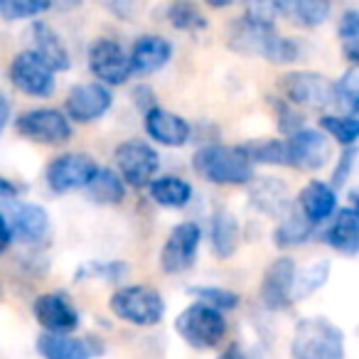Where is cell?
<instances>
[{"instance_id":"obj_1","label":"cell","mask_w":359,"mask_h":359,"mask_svg":"<svg viewBox=\"0 0 359 359\" xmlns=\"http://www.w3.org/2000/svg\"><path fill=\"white\" fill-rule=\"evenodd\" d=\"M192 168L202 180L219 187L249 185L256 175V165L239 150V145L205 143L192 153Z\"/></svg>"},{"instance_id":"obj_2","label":"cell","mask_w":359,"mask_h":359,"mask_svg":"<svg viewBox=\"0 0 359 359\" xmlns=\"http://www.w3.org/2000/svg\"><path fill=\"white\" fill-rule=\"evenodd\" d=\"M293 359H347L344 332L327 318L298 320L290 339Z\"/></svg>"},{"instance_id":"obj_3","label":"cell","mask_w":359,"mask_h":359,"mask_svg":"<svg viewBox=\"0 0 359 359\" xmlns=\"http://www.w3.org/2000/svg\"><path fill=\"white\" fill-rule=\"evenodd\" d=\"M226 330L229 325H226L224 313L200 303V300L182 308L175 318L177 337L197 352H210V349L219 347L226 337Z\"/></svg>"},{"instance_id":"obj_4","label":"cell","mask_w":359,"mask_h":359,"mask_svg":"<svg viewBox=\"0 0 359 359\" xmlns=\"http://www.w3.org/2000/svg\"><path fill=\"white\" fill-rule=\"evenodd\" d=\"M109 310L133 327H155L165 318V300L150 285L130 283L121 285L111 293Z\"/></svg>"},{"instance_id":"obj_5","label":"cell","mask_w":359,"mask_h":359,"mask_svg":"<svg viewBox=\"0 0 359 359\" xmlns=\"http://www.w3.org/2000/svg\"><path fill=\"white\" fill-rule=\"evenodd\" d=\"M280 99L298 106L300 111H327L334 106L332 81L318 72H285L278 79Z\"/></svg>"},{"instance_id":"obj_6","label":"cell","mask_w":359,"mask_h":359,"mask_svg":"<svg viewBox=\"0 0 359 359\" xmlns=\"http://www.w3.org/2000/svg\"><path fill=\"white\" fill-rule=\"evenodd\" d=\"M8 81L30 99H50L57 91V72L35 50H20L8 65Z\"/></svg>"},{"instance_id":"obj_7","label":"cell","mask_w":359,"mask_h":359,"mask_svg":"<svg viewBox=\"0 0 359 359\" xmlns=\"http://www.w3.org/2000/svg\"><path fill=\"white\" fill-rule=\"evenodd\" d=\"M15 133L37 145H65L74 135V126L65 116V111L42 106V109L22 111L18 116Z\"/></svg>"},{"instance_id":"obj_8","label":"cell","mask_w":359,"mask_h":359,"mask_svg":"<svg viewBox=\"0 0 359 359\" xmlns=\"http://www.w3.org/2000/svg\"><path fill=\"white\" fill-rule=\"evenodd\" d=\"M114 165L126 185L140 190V187H148L153 177H158L160 155L150 143L130 138L118 143V148L114 150Z\"/></svg>"},{"instance_id":"obj_9","label":"cell","mask_w":359,"mask_h":359,"mask_svg":"<svg viewBox=\"0 0 359 359\" xmlns=\"http://www.w3.org/2000/svg\"><path fill=\"white\" fill-rule=\"evenodd\" d=\"M202 244V226L197 222H182L170 229L163 249L158 254L160 271L168 276H180L190 271L197 261Z\"/></svg>"},{"instance_id":"obj_10","label":"cell","mask_w":359,"mask_h":359,"mask_svg":"<svg viewBox=\"0 0 359 359\" xmlns=\"http://www.w3.org/2000/svg\"><path fill=\"white\" fill-rule=\"evenodd\" d=\"M86 67L91 76L106 86H123L130 79L128 52L114 37H96L86 50Z\"/></svg>"},{"instance_id":"obj_11","label":"cell","mask_w":359,"mask_h":359,"mask_svg":"<svg viewBox=\"0 0 359 359\" xmlns=\"http://www.w3.org/2000/svg\"><path fill=\"white\" fill-rule=\"evenodd\" d=\"M114 109V91L101 81L74 84L65 96V116L72 123L89 126L104 118Z\"/></svg>"},{"instance_id":"obj_12","label":"cell","mask_w":359,"mask_h":359,"mask_svg":"<svg viewBox=\"0 0 359 359\" xmlns=\"http://www.w3.org/2000/svg\"><path fill=\"white\" fill-rule=\"evenodd\" d=\"M99 163L89 153L69 150L50 160L45 170V182L55 195H69V192L84 190V185L96 172Z\"/></svg>"},{"instance_id":"obj_13","label":"cell","mask_w":359,"mask_h":359,"mask_svg":"<svg viewBox=\"0 0 359 359\" xmlns=\"http://www.w3.org/2000/svg\"><path fill=\"white\" fill-rule=\"evenodd\" d=\"M285 150H288V168L303 172H318L332 160L330 138L320 128H308V126L285 135Z\"/></svg>"},{"instance_id":"obj_14","label":"cell","mask_w":359,"mask_h":359,"mask_svg":"<svg viewBox=\"0 0 359 359\" xmlns=\"http://www.w3.org/2000/svg\"><path fill=\"white\" fill-rule=\"evenodd\" d=\"M295 264L293 256H278L264 271L259 298L261 305L271 313H283L293 305V283H295Z\"/></svg>"},{"instance_id":"obj_15","label":"cell","mask_w":359,"mask_h":359,"mask_svg":"<svg viewBox=\"0 0 359 359\" xmlns=\"http://www.w3.org/2000/svg\"><path fill=\"white\" fill-rule=\"evenodd\" d=\"M0 212L6 215L8 224H11L13 239L22 241V244H42L50 234V212L37 202H18L11 197L6 202V210Z\"/></svg>"},{"instance_id":"obj_16","label":"cell","mask_w":359,"mask_h":359,"mask_svg":"<svg viewBox=\"0 0 359 359\" xmlns=\"http://www.w3.org/2000/svg\"><path fill=\"white\" fill-rule=\"evenodd\" d=\"M32 315L40 323L45 332L57 334H72L81 323V315L76 305L65 290H52V293H42L32 303Z\"/></svg>"},{"instance_id":"obj_17","label":"cell","mask_w":359,"mask_h":359,"mask_svg":"<svg viewBox=\"0 0 359 359\" xmlns=\"http://www.w3.org/2000/svg\"><path fill=\"white\" fill-rule=\"evenodd\" d=\"M175 55V45L168 37L158 35V32H145V35L135 37L128 52V65L133 76H150L155 72L165 69Z\"/></svg>"},{"instance_id":"obj_18","label":"cell","mask_w":359,"mask_h":359,"mask_svg":"<svg viewBox=\"0 0 359 359\" xmlns=\"http://www.w3.org/2000/svg\"><path fill=\"white\" fill-rule=\"evenodd\" d=\"M145 133L153 143L163 145V148H182L192 140V123L182 118L180 114L163 109V106H153L143 114Z\"/></svg>"},{"instance_id":"obj_19","label":"cell","mask_w":359,"mask_h":359,"mask_svg":"<svg viewBox=\"0 0 359 359\" xmlns=\"http://www.w3.org/2000/svg\"><path fill=\"white\" fill-rule=\"evenodd\" d=\"M37 354L42 359H94L104 354V342L89 337H74V334L42 332L37 337Z\"/></svg>"},{"instance_id":"obj_20","label":"cell","mask_w":359,"mask_h":359,"mask_svg":"<svg viewBox=\"0 0 359 359\" xmlns=\"http://www.w3.org/2000/svg\"><path fill=\"white\" fill-rule=\"evenodd\" d=\"M249 205L259 215L271 217V219H280L285 212L293 207L290 200V190L280 177H256L249 182Z\"/></svg>"},{"instance_id":"obj_21","label":"cell","mask_w":359,"mask_h":359,"mask_svg":"<svg viewBox=\"0 0 359 359\" xmlns=\"http://www.w3.org/2000/svg\"><path fill=\"white\" fill-rule=\"evenodd\" d=\"M337 190L330 182L323 180H310L308 185L298 192L295 207L300 210V215L310 222L313 226H320L325 222L332 219V215L337 212Z\"/></svg>"},{"instance_id":"obj_22","label":"cell","mask_w":359,"mask_h":359,"mask_svg":"<svg viewBox=\"0 0 359 359\" xmlns=\"http://www.w3.org/2000/svg\"><path fill=\"white\" fill-rule=\"evenodd\" d=\"M32 47L37 55L45 60V65H50L55 72H69L72 69V55L67 47L65 37L55 30V25H50L47 20H35L30 27Z\"/></svg>"},{"instance_id":"obj_23","label":"cell","mask_w":359,"mask_h":359,"mask_svg":"<svg viewBox=\"0 0 359 359\" xmlns=\"http://www.w3.org/2000/svg\"><path fill=\"white\" fill-rule=\"evenodd\" d=\"M325 244L339 256H352L359 254V210L354 207H337L332 215V224L325 231Z\"/></svg>"},{"instance_id":"obj_24","label":"cell","mask_w":359,"mask_h":359,"mask_svg":"<svg viewBox=\"0 0 359 359\" xmlns=\"http://www.w3.org/2000/svg\"><path fill=\"white\" fill-rule=\"evenodd\" d=\"M278 18L300 30H315L332 15V0H276Z\"/></svg>"},{"instance_id":"obj_25","label":"cell","mask_w":359,"mask_h":359,"mask_svg":"<svg viewBox=\"0 0 359 359\" xmlns=\"http://www.w3.org/2000/svg\"><path fill=\"white\" fill-rule=\"evenodd\" d=\"M148 195L163 210H185L195 197V187L187 182L185 177L177 175H163V177H153L148 185Z\"/></svg>"},{"instance_id":"obj_26","label":"cell","mask_w":359,"mask_h":359,"mask_svg":"<svg viewBox=\"0 0 359 359\" xmlns=\"http://www.w3.org/2000/svg\"><path fill=\"white\" fill-rule=\"evenodd\" d=\"M241 244L239 219L229 210H217L210 219V246L217 259H231Z\"/></svg>"},{"instance_id":"obj_27","label":"cell","mask_w":359,"mask_h":359,"mask_svg":"<svg viewBox=\"0 0 359 359\" xmlns=\"http://www.w3.org/2000/svg\"><path fill=\"white\" fill-rule=\"evenodd\" d=\"M163 18L172 30L185 32V35H200L210 27V20L195 0H170L163 11Z\"/></svg>"},{"instance_id":"obj_28","label":"cell","mask_w":359,"mask_h":359,"mask_svg":"<svg viewBox=\"0 0 359 359\" xmlns=\"http://www.w3.org/2000/svg\"><path fill=\"white\" fill-rule=\"evenodd\" d=\"M318 226H313L303 215H300L298 207H290L283 217L278 219L273 229V244L278 249H295V246H303L310 241V236L315 234Z\"/></svg>"},{"instance_id":"obj_29","label":"cell","mask_w":359,"mask_h":359,"mask_svg":"<svg viewBox=\"0 0 359 359\" xmlns=\"http://www.w3.org/2000/svg\"><path fill=\"white\" fill-rule=\"evenodd\" d=\"M89 200H94L96 205H121L126 200V182L121 180V175L111 168H96V172L91 175V180L84 185Z\"/></svg>"},{"instance_id":"obj_30","label":"cell","mask_w":359,"mask_h":359,"mask_svg":"<svg viewBox=\"0 0 359 359\" xmlns=\"http://www.w3.org/2000/svg\"><path fill=\"white\" fill-rule=\"evenodd\" d=\"M239 150L251 160V165H280L288 168V150L280 138H254L239 143Z\"/></svg>"},{"instance_id":"obj_31","label":"cell","mask_w":359,"mask_h":359,"mask_svg":"<svg viewBox=\"0 0 359 359\" xmlns=\"http://www.w3.org/2000/svg\"><path fill=\"white\" fill-rule=\"evenodd\" d=\"M259 57L266 62H271V65H278V67L295 65V62L300 60V42L293 40V37L278 35L276 30H271L269 35H266Z\"/></svg>"},{"instance_id":"obj_32","label":"cell","mask_w":359,"mask_h":359,"mask_svg":"<svg viewBox=\"0 0 359 359\" xmlns=\"http://www.w3.org/2000/svg\"><path fill=\"white\" fill-rule=\"evenodd\" d=\"M320 130L342 148H349L359 138V118L349 114H323L320 116Z\"/></svg>"},{"instance_id":"obj_33","label":"cell","mask_w":359,"mask_h":359,"mask_svg":"<svg viewBox=\"0 0 359 359\" xmlns=\"http://www.w3.org/2000/svg\"><path fill=\"white\" fill-rule=\"evenodd\" d=\"M330 278V261H313L310 266L305 269H298L295 271V283H293V303L298 300H305L320 290Z\"/></svg>"},{"instance_id":"obj_34","label":"cell","mask_w":359,"mask_h":359,"mask_svg":"<svg viewBox=\"0 0 359 359\" xmlns=\"http://www.w3.org/2000/svg\"><path fill=\"white\" fill-rule=\"evenodd\" d=\"M128 276L126 261H86L74 271V280H104V283H121Z\"/></svg>"},{"instance_id":"obj_35","label":"cell","mask_w":359,"mask_h":359,"mask_svg":"<svg viewBox=\"0 0 359 359\" xmlns=\"http://www.w3.org/2000/svg\"><path fill=\"white\" fill-rule=\"evenodd\" d=\"M337 40H339V50H342L344 60H347L349 65H359V11L357 8H347V11L339 15Z\"/></svg>"},{"instance_id":"obj_36","label":"cell","mask_w":359,"mask_h":359,"mask_svg":"<svg viewBox=\"0 0 359 359\" xmlns=\"http://www.w3.org/2000/svg\"><path fill=\"white\" fill-rule=\"evenodd\" d=\"M334 89V106L344 109V114L357 116L359 114V67L349 65V69L332 81Z\"/></svg>"},{"instance_id":"obj_37","label":"cell","mask_w":359,"mask_h":359,"mask_svg":"<svg viewBox=\"0 0 359 359\" xmlns=\"http://www.w3.org/2000/svg\"><path fill=\"white\" fill-rule=\"evenodd\" d=\"M52 11V0H0V20L25 22L37 20Z\"/></svg>"},{"instance_id":"obj_38","label":"cell","mask_w":359,"mask_h":359,"mask_svg":"<svg viewBox=\"0 0 359 359\" xmlns=\"http://www.w3.org/2000/svg\"><path fill=\"white\" fill-rule=\"evenodd\" d=\"M241 20H246L249 25L273 30L278 22L276 0H241Z\"/></svg>"},{"instance_id":"obj_39","label":"cell","mask_w":359,"mask_h":359,"mask_svg":"<svg viewBox=\"0 0 359 359\" xmlns=\"http://www.w3.org/2000/svg\"><path fill=\"white\" fill-rule=\"evenodd\" d=\"M190 293L195 295L200 303L210 305V308L219 310V313H229V310H236V305L241 303L239 293L229 288H222V285H195L190 288Z\"/></svg>"},{"instance_id":"obj_40","label":"cell","mask_w":359,"mask_h":359,"mask_svg":"<svg viewBox=\"0 0 359 359\" xmlns=\"http://www.w3.org/2000/svg\"><path fill=\"white\" fill-rule=\"evenodd\" d=\"M271 109H273L276 123H278V130L283 135L295 133V130H300L305 126V114H303V111H300L298 106L288 104L285 99H280V96L271 99Z\"/></svg>"},{"instance_id":"obj_41","label":"cell","mask_w":359,"mask_h":359,"mask_svg":"<svg viewBox=\"0 0 359 359\" xmlns=\"http://www.w3.org/2000/svg\"><path fill=\"white\" fill-rule=\"evenodd\" d=\"M354 163H357V150H354V145L342 148V153H339V158H337V165H334V170H332V177H330V185H332L334 190L347 185L349 175L354 172Z\"/></svg>"},{"instance_id":"obj_42","label":"cell","mask_w":359,"mask_h":359,"mask_svg":"<svg viewBox=\"0 0 359 359\" xmlns=\"http://www.w3.org/2000/svg\"><path fill=\"white\" fill-rule=\"evenodd\" d=\"M96 3L121 22H130L135 18V0H96Z\"/></svg>"},{"instance_id":"obj_43","label":"cell","mask_w":359,"mask_h":359,"mask_svg":"<svg viewBox=\"0 0 359 359\" xmlns=\"http://www.w3.org/2000/svg\"><path fill=\"white\" fill-rule=\"evenodd\" d=\"M130 101H133V106L140 111V114H145L148 109L158 106V96H155V91L150 89L148 84L133 86V89H130Z\"/></svg>"},{"instance_id":"obj_44","label":"cell","mask_w":359,"mask_h":359,"mask_svg":"<svg viewBox=\"0 0 359 359\" xmlns=\"http://www.w3.org/2000/svg\"><path fill=\"white\" fill-rule=\"evenodd\" d=\"M13 244V231H11V224H8L6 215L0 212V256L6 254Z\"/></svg>"},{"instance_id":"obj_45","label":"cell","mask_w":359,"mask_h":359,"mask_svg":"<svg viewBox=\"0 0 359 359\" xmlns=\"http://www.w3.org/2000/svg\"><path fill=\"white\" fill-rule=\"evenodd\" d=\"M11 116H13V104L6 96V91H0V133L6 130L8 123H11Z\"/></svg>"},{"instance_id":"obj_46","label":"cell","mask_w":359,"mask_h":359,"mask_svg":"<svg viewBox=\"0 0 359 359\" xmlns=\"http://www.w3.org/2000/svg\"><path fill=\"white\" fill-rule=\"evenodd\" d=\"M84 6V0H52V11L57 13H74Z\"/></svg>"},{"instance_id":"obj_47","label":"cell","mask_w":359,"mask_h":359,"mask_svg":"<svg viewBox=\"0 0 359 359\" xmlns=\"http://www.w3.org/2000/svg\"><path fill=\"white\" fill-rule=\"evenodd\" d=\"M18 192H20V187H18L15 182L0 177V197H3V200H11V197H15Z\"/></svg>"},{"instance_id":"obj_48","label":"cell","mask_w":359,"mask_h":359,"mask_svg":"<svg viewBox=\"0 0 359 359\" xmlns=\"http://www.w3.org/2000/svg\"><path fill=\"white\" fill-rule=\"evenodd\" d=\"M217 359H249V357H246V352L239 344H229V347L222 349V354Z\"/></svg>"},{"instance_id":"obj_49","label":"cell","mask_w":359,"mask_h":359,"mask_svg":"<svg viewBox=\"0 0 359 359\" xmlns=\"http://www.w3.org/2000/svg\"><path fill=\"white\" fill-rule=\"evenodd\" d=\"M205 3L212 8V11H226V8L234 6L236 0H205Z\"/></svg>"}]
</instances>
